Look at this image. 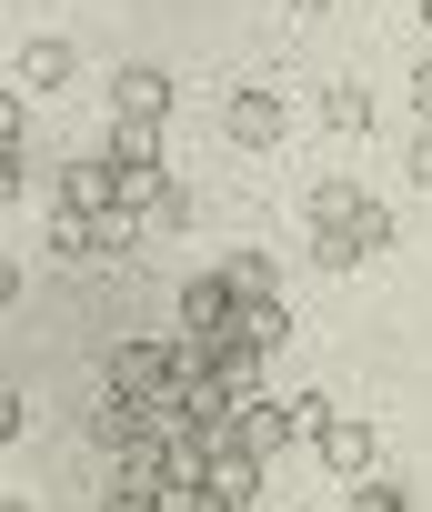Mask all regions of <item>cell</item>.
I'll use <instances>...</instances> for the list:
<instances>
[{
	"mask_svg": "<svg viewBox=\"0 0 432 512\" xmlns=\"http://www.w3.org/2000/svg\"><path fill=\"white\" fill-rule=\"evenodd\" d=\"M222 342H262V352H282V342H292V312H282V302H242Z\"/></svg>",
	"mask_w": 432,
	"mask_h": 512,
	"instance_id": "8fae6325",
	"label": "cell"
},
{
	"mask_svg": "<svg viewBox=\"0 0 432 512\" xmlns=\"http://www.w3.org/2000/svg\"><path fill=\"white\" fill-rule=\"evenodd\" d=\"M111 191H121V171H111L101 151H81V161H61V201H71V211H111Z\"/></svg>",
	"mask_w": 432,
	"mask_h": 512,
	"instance_id": "52a82bcc",
	"label": "cell"
},
{
	"mask_svg": "<svg viewBox=\"0 0 432 512\" xmlns=\"http://www.w3.org/2000/svg\"><path fill=\"white\" fill-rule=\"evenodd\" d=\"M352 241H362V262H382V251H392V211H382V201H372V211H362V221H352Z\"/></svg>",
	"mask_w": 432,
	"mask_h": 512,
	"instance_id": "ac0fdd59",
	"label": "cell"
},
{
	"mask_svg": "<svg viewBox=\"0 0 432 512\" xmlns=\"http://www.w3.org/2000/svg\"><path fill=\"white\" fill-rule=\"evenodd\" d=\"M111 121H171V81H161L151 61H131V71L111 81Z\"/></svg>",
	"mask_w": 432,
	"mask_h": 512,
	"instance_id": "277c9868",
	"label": "cell"
},
{
	"mask_svg": "<svg viewBox=\"0 0 432 512\" xmlns=\"http://www.w3.org/2000/svg\"><path fill=\"white\" fill-rule=\"evenodd\" d=\"M262 362H272L262 342H222V382H232V392H262Z\"/></svg>",
	"mask_w": 432,
	"mask_h": 512,
	"instance_id": "9a60e30c",
	"label": "cell"
},
{
	"mask_svg": "<svg viewBox=\"0 0 432 512\" xmlns=\"http://www.w3.org/2000/svg\"><path fill=\"white\" fill-rule=\"evenodd\" d=\"M91 231H101V251H131V241H141V211L111 201V211H91Z\"/></svg>",
	"mask_w": 432,
	"mask_h": 512,
	"instance_id": "2e32d148",
	"label": "cell"
},
{
	"mask_svg": "<svg viewBox=\"0 0 432 512\" xmlns=\"http://www.w3.org/2000/svg\"><path fill=\"white\" fill-rule=\"evenodd\" d=\"M422 31H432V0H422Z\"/></svg>",
	"mask_w": 432,
	"mask_h": 512,
	"instance_id": "603a6c76",
	"label": "cell"
},
{
	"mask_svg": "<svg viewBox=\"0 0 432 512\" xmlns=\"http://www.w3.org/2000/svg\"><path fill=\"white\" fill-rule=\"evenodd\" d=\"M412 121H432V61L412 71Z\"/></svg>",
	"mask_w": 432,
	"mask_h": 512,
	"instance_id": "44dd1931",
	"label": "cell"
},
{
	"mask_svg": "<svg viewBox=\"0 0 432 512\" xmlns=\"http://www.w3.org/2000/svg\"><path fill=\"white\" fill-rule=\"evenodd\" d=\"M322 422H332V392H302V402H292V432H302V442H322Z\"/></svg>",
	"mask_w": 432,
	"mask_h": 512,
	"instance_id": "d6986e66",
	"label": "cell"
},
{
	"mask_svg": "<svg viewBox=\"0 0 432 512\" xmlns=\"http://www.w3.org/2000/svg\"><path fill=\"white\" fill-rule=\"evenodd\" d=\"M232 312H242V292H232L222 272H191V282H181V332L222 342V332H232Z\"/></svg>",
	"mask_w": 432,
	"mask_h": 512,
	"instance_id": "6da1fadb",
	"label": "cell"
},
{
	"mask_svg": "<svg viewBox=\"0 0 432 512\" xmlns=\"http://www.w3.org/2000/svg\"><path fill=\"white\" fill-rule=\"evenodd\" d=\"M252 502H262V452L211 442V512H252Z\"/></svg>",
	"mask_w": 432,
	"mask_h": 512,
	"instance_id": "7a4b0ae2",
	"label": "cell"
},
{
	"mask_svg": "<svg viewBox=\"0 0 432 512\" xmlns=\"http://www.w3.org/2000/svg\"><path fill=\"white\" fill-rule=\"evenodd\" d=\"M222 131H232L242 151H272V141H282V101H272V91H232V111H222Z\"/></svg>",
	"mask_w": 432,
	"mask_h": 512,
	"instance_id": "5b68a950",
	"label": "cell"
},
{
	"mask_svg": "<svg viewBox=\"0 0 432 512\" xmlns=\"http://www.w3.org/2000/svg\"><path fill=\"white\" fill-rule=\"evenodd\" d=\"M101 161H111V171H141V161H161V121H111Z\"/></svg>",
	"mask_w": 432,
	"mask_h": 512,
	"instance_id": "30bf717a",
	"label": "cell"
},
{
	"mask_svg": "<svg viewBox=\"0 0 432 512\" xmlns=\"http://www.w3.org/2000/svg\"><path fill=\"white\" fill-rule=\"evenodd\" d=\"M0 512H21V502H0Z\"/></svg>",
	"mask_w": 432,
	"mask_h": 512,
	"instance_id": "cb8c5ba5",
	"label": "cell"
},
{
	"mask_svg": "<svg viewBox=\"0 0 432 512\" xmlns=\"http://www.w3.org/2000/svg\"><path fill=\"white\" fill-rule=\"evenodd\" d=\"M51 251H61V262H91V251H101V231H91V211H51Z\"/></svg>",
	"mask_w": 432,
	"mask_h": 512,
	"instance_id": "4fadbf2b",
	"label": "cell"
},
{
	"mask_svg": "<svg viewBox=\"0 0 432 512\" xmlns=\"http://www.w3.org/2000/svg\"><path fill=\"white\" fill-rule=\"evenodd\" d=\"M362 211H372L362 181H312V191H302V221H312V231H352Z\"/></svg>",
	"mask_w": 432,
	"mask_h": 512,
	"instance_id": "ba28073f",
	"label": "cell"
},
{
	"mask_svg": "<svg viewBox=\"0 0 432 512\" xmlns=\"http://www.w3.org/2000/svg\"><path fill=\"white\" fill-rule=\"evenodd\" d=\"M352 512H412V492H402V482H372V472H362V482H352Z\"/></svg>",
	"mask_w": 432,
	"mask_h": 512,
	"instance_id": "e0dca14e",
	"label": "cell"
},
{
	"mask_svg": "<svg viewBox=\"0 0 432 512\" xmlns=\"http://www.w3.org/2000/svg\"><path fill=\"white\" fill-rule=\"evenodd\" d=\"M101 512H171V492H131V482H111V502Z\"/></svg>",
	"mask_w": 432,
	"mask_h": 512,
	"instance_id": "ffe728a7",
	"label": "cell"
},
{
	"mask_svg": "<svg viewBox=\"0 0 432 512\" xmlns=\"http://www.w3.org/2000/svg\"><path fill=\"white\" fill-rule=\"evenodd\" d=\"M312 452H322V472H342V482H362V472H372V422H342V412H332Z\"/></svg>",
	"mask_w": 432,
	"mask_h": 512,
	"instance_id": "8992f818",
	"label": "cell"
},
{
	"mask_svg": "<svg viewBox=\"0 0 432 512\" xmlns=\"http://www.w3.org/2000/svg\"><path fill=\"white\" fill-rule=\"evenodd\" d=\"M322 121H332V131H372V91L332 81V91H322Z\"/></svg>",
	"mask_w": 432,
	"mask_h": 512,
	"instance_id": "5bb4252c",
	"label": "cell"
},
{
	"mask_svg": "<svg viewBox=\"0 0 432 512\" xmlns=\"http://www.w3.org/2000/svg\"><path fill=\"white\" fill-rule=\"evenodd\" d=\"M11 71H21V91H61L71 81V41H21Z\"/></svg>",
	"mask_w": 432,
	"mask_h": 512,
	"instance_id": "9c48e42d",
	"label": "cell"
},
{
	"mask_svg": "<svg viewBox=\"0 0 432 512\" xmlns=\"http://www.w3.org/2000/svg\"><path fill=\"white\" fill-rule=\"evenodd\" d=\"M292 11H332V0H292Z\"/></svg>",
	"mask_w": 432,
	"mask_h": 512,
	"instance_id": "7402d4cb",
	"label": "cell"
},
{
	"mask_svg": "<svg viewBox=\"0 0 432 512\" xmlns=\"http://www.w3.org/2000/svg\"><path fill=\"white\" fill-rule=\"evenodd\" d=\"M222 282H232L242 302H282V272H272V251H232V262H222Z\"/></svg>",
	"mask_w": 432,
	"mask_h": 512,
	"instance_id": "7c38bea8",
	"label": "cell"
},
{
	"mask_svg": "<svg viewBox=\"0 0 432 512\" xmlns=\"http://www.w3.org/2000/svg\"><path fill=\"white\" fill-rule=\"evenodd\" d=\"M232 442L272 462L282 442H302V432H292V402H262V392H242V402H232Z\"/></svg>",
	"mask_w": 432,
	"mask_h": 512,
	"instance_id": "3957f363",
	"label": "cell"
}]
</instances>
